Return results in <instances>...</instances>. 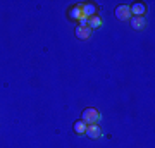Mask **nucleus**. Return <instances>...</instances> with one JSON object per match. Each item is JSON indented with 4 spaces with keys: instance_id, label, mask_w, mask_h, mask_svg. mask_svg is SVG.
I'll return each mask as SVG.
<instances>
[{
    "instance_id": "5",
    "label": "nucleus",
    "mask_w": 155,
    "mask_h": 148,
    "mask_svg": "<svg viewBox=\"0 0 155 148\" xmlns=\"http://www.w3.org/2000/svg\"><path fill=\"white\" fill-rule=\"evenodd\" d=\"M84 134L88 138H91V140H97V138L102 136V129L98 127V124H90V126H86Z\"/></svg>"
},
{
    "instance_id": "6",
    "label": "nucleus",
    "mask_w": 155,
    "mask_h": 148,
    "mask_svg": "<svg viewBox=\"0 0 155 148\" xmlns=\"http://www.w3.org/2000/svg\"><path fill=\"white\" fill-rule=\"evenodd\" d=\"M129 12L133 14L134 17H143V14L147 12V7H145V4H141V2H136V4H133V5H129Z\"/></svg>"
},
{
    "instance_id": "3",
    "label": "nucleus",
    "mask_w": 155,
    "mask_h": 148,
    "mask_svg": "<svg viewBox=\"0 0 155 148\" xmlns=\"http://www.w3.org/2000/svg\"><path fill=\"white\" fill-rule=\"evenodd\" d=\"M81 9H83V17L90 19V17L97 16V5L93 2H86V4H81Z\"/></svg>"
},
{
    "instance_id": "10",
    "label": "nucleus",
    "mask_w": 155,
    "mask_h": 148,
    "mask_svg": "<svg viewBox=\"0 0 155 148\" xmlns=\"http://www.w3.org/2000/svg\"><path fill=\"white\" fill-rule=\"evenodd\" d=\"M72 129H74V133H76V134H84V131H86V124H84V122L79 119V121L74 122Z\"/></svg>"
},
{
    "instance_id": "4",
    "label": "nucleus",
    "mask_w": 155,
    "mask_h": 148,
    "mask_svg": "<svg viewBox=\"0 0 155 148\" xmlns=\"http://www.w3.org/2000/svg\"><path fill=\"white\" fill-rule=\"evenodd\" d=\"M67 16L71 21H79L81 17H83V9H81V4H78V5H72L67 12Z\"/></svg>"
},
{
    "instance_id": "7",
    "label": "nucleus",
    "mask_w": 155,
    "mask_h": 148,
    "mask_svg": "<svg viewBox=\"0 0 155 148\" xmlns=\"http://www.w3.org/2000/svg\"><path fill=\"white\" fill-rule=\"evenodd\" d=\"M74 35H76V38H79V40H88L90 35H91V29H90L88 26H76Z\"/></svg>"
},
{
    "instance_id": "1",
    "label": "nucleus",
    "mask_w": 155,
    "mask_h": 148,
    "mask_svg": "<svg viewBox=\"0 0 155 148\" xmlns=\"http://www.w3.org/2000/svg\"><path fill=\"white\" fill-rule=\"evenodd\" d=\"M81 121H83L86 126H90V124H98V121H100V112H98L97 109H93V107H88V109L83 110Z\"/></svg>"
},
{
    "instance_id": "9",
    "label": "nucleus",
    "mask_w": 155,
    "mask_h": 148,
    "mask_svg": "<svg viewBox=\"0 0 155 148\" xmlns=\"http://www.w3.org/2000/svg\"><path fill=\"white\" fill-rule=\"evenodd\" d=\"M88 28L90 29H98V28H102V19H100L98 16H93L88 19Z\"/></svg>"
},
{
    "instance_id": "8",
    "label": "nucleus",
    "mask_w": 155,
    "mask_h": 148,
    "mask_svg": "<svg viewBox=\"0 0 155 148\" xmlns=\"http://www.w3.org/2000/svg\"><path fill=\"white\" fill-rule=\"evenodd\" d=\"M145 26H147V21H145L143 17H131V28H133V29L141 31Z\"/></svg>"
},
{
    "instance_id": "2",
    "label": "nucleus",
    "mask_w": 155,
    "mask_h": 148,
    "mask_svg": "<svg viewBox=\"0 0 155 148\" xmlns=\"http://www.w3.org/2000/svg\"><path fill=\"white\" fill-rule=\"evenodd\" d=\"M114 14H116V17L119 19V21H127V19H131V12H129V5H119L116 7V11H114Z\"/></svg>"
},
{
    "instance_id": "11",
    "label": "nucleus",
    "mask_w": 155,
    "mask_h": 148,
    "mask_svg": "<svg viewBox=\"0 0 155 148\" xmlns=\"http://www.w3.org/2000/svg\"><path fill=\"white\" fill-rule=\"evenodd\" d=\"M78 22H79V26H88V19L86 17H81Z\"/></svg>"
}]
</instances>
